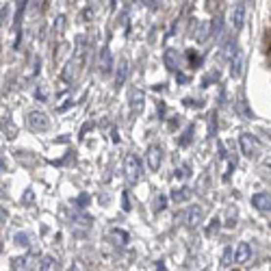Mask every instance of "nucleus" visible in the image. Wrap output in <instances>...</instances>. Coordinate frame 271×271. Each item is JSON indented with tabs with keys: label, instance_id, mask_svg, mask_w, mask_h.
Returning <instances> with one entry per match:
<instances>
[{
	"label": "nucleus",
	"instance_id": "1",
	"mask_svg": "<svg viewBox=\"0 0 271 271\" xmlns=\"http://www.w3.org/2000/svg\"><path fill=\"white\" fill-rule=\"evenodd\" d=\"M124 174H126L128 182H137L141 178V163L135 154H128L126 160H124Z\"/></svg>",
	"mask_w": 271,
	"mask_h": 271
},
{
	"label": "nucleus",
	"instance_id": "2",
	"mask_svg": "<svg viewBox=\"0 0 271 271\" xmlns=\"http://www.w3.org/2000/svg\"><path fill=\"white\" fill-rule=\"evenodd\" d=\"M239 145H241V152H243L248 158L258 157V143H256V139L249 133L241 135V137H239Z\"/></svg>",
	"mask_w": 271,
	"mask_h": 271
},
{
	"label": "nucleus",
	"instance_id": "3",
	"mask_svg": "<svg viewBox=\"0 0 271 271\" xmlns=\"http://www.w3.org/2000/svg\"><path fill=\"white\" fill-rule=\"evenodd\" d=\"M202 217H204V208L200 206V204H191V206L187 208V213H184V224H187V228L193 230L202 224Z\"/></svg>",
	"mask_w": 271,
	"mask_h": 271
},
{
	"label": "nucleus",
	"instance_id": "4",
	"mask_svg": "<svg viewBox=\"0 0 271 271\" xmlns=\"http://www.w3.org/2000/svg\"><path fill=\"white\" fill-rule=\"evenodd\" d=\"M28 126H31L33 130H48L50 128V117L46 113H42V111H33V113H28Z\"/></svg>",
	"mask_w": 271,
	"mask_h": 271
},
{
	"label": "nucleus",
	"instance_id": "5",
	"mask_svg": "<svg viewBox=\"0 0 271 271\" xmlns=\"http://www.w3.org/2000/svg\"><path fill=\"white\" fill-rule=\"evenodd\" d=\"M98 68H100V72H102V76H109V74H111V69H113V54H111V50H109V46H104L102 50H100Z\"/></svg>",
	"mask_w": 271,
	"mask_h": 271
},
{
	"label": "nucleus",
	"instance_id": "6",
	"mask_svg": "<svg viewBox=\"0 0 271 271\" xmlns=\"http://www.w3.org/2000/svg\"><path fill=\"white\" fill-rule=\"evenodd\" d=\"M145 158H148V167L152 169V172H158L160 160H163V152H160L158 145H150L148 152H145Z\"/></svg>",
	"mask_w": 271,
	"mask_h": 271
},
{
	"label": "nucleus",
	"instance_id": "7",
	"mask_svg": "<svg viewBox=\"0 0 271 271\" xmlns=\"http://www.w3.org/2000/svg\"><path fill=\"white\" fill-rule=\"evenodd\" d=\"M252 206L260 213H269L271 210V195L269 193H256L252 198Z\"/></svg>",
	"mask_w": 271,
	"mask_h": 271
},
{
	"label": "nucleus",
	"instance_id": "8",
	"mask_svg": "<svg viewBox=\"0 0 271 271\" xmlns=\"http://www.w3.org/2000/svg\"><path fill=\"white\" fill-rule=\"evenodd\" d=\"M249 256H252V248H249V243H239L237 249H234V263L245 265L249 260Z\"/></svg>",
	"mask_w": 271,
	"mask_h": 271
},
{
	"label": "nucleus",
	"instance_id": "9",
	"mask_svg": "<svg viewBox=\"0 0 271 271\" xmlns=\"http://www.w3.org/2000/svg\"><path fill=\"white\" fill-rule=\"evenodd\" d=\"M78 65H80L78 59H72V61L63 68V80H65V83H72V80H74V76H76V72H78V69H76Z\"/></svg>",
	"mask_w": 271,
	"mask_h": 271
},
{
	"label": "nucleus",
	"instance_id": "10",
	"mask_svg": "<svg viewBox=\"0 0 271 271\" xmlns=\"http://www.w3.org/2000/svg\"><path fill=\"white\" fill-rule=\"evenodd\" d=\"M243 20H245V7H243V4H237V7L232 9V24H234L237 31L243 26Z\"/></svg>",
	"mask_w": 271,
	"mask_h": 271
},
{
	"label": "nucleus",
	"instance_id": "11",
	"mask_svg": "<svg viewBox=\"0 0 271 271\" xmlns=\"http://www.w3.org/2000/svg\"><path fill=\"white\" fill-rule=\"evenodd\" d=\"M128 76V61H122L117 68V76H115V89H119L124 85V80Z\"/></svg>",
	"mask_w": 271,
	"mask_h": 271
},
{
	"label": "nucleus",
	"instance_id": "12",
	"mask_svg": "<svg viewBox=\"0 0 271 271\" xmlns=\"http://www.w3.org/2000/svg\"><path fill=\"white\" fill-rule=\"evenodd\" d=\"M11 269L13 271H33L31 263H28V258H24V256H18V258L11 260Z\"/></svg>",
	"mask_w": 271,
	"mask_h": 271
},
{
	"label": "nucleus",
	"instance_id": "13",
	"mask_svg": "<svg viewBox=\"0 0 271 271\" xmlns=\"http://www.w3.org/2000/svg\"><path fill=\"white\" fill-rule=\"evenodd\" d=\"M165 65L172 72H178V54H176V50H167L165 52Z\"/></svg>",
	"mask_w": 271,
	"mask_h": 271
},
{
	"label": "nucleus",
	"instance_id": "14",
	"mask_svg": "<svg viewBox=\"0 0 271 271\" xmlns=\"http://www.w3.org/2000/svg\"><path fill=\"white\" fill-rule=\"evenodd\" d=\"M230 74H232V78H239L241 74H243V59H241V54H237V57H232V61H230Z\"/></svg>",
	"mask_w": 271,
	"mask_h": 271
},
{
	"label": "nucleus",
	"instance_id": "15",
	"mask_svg": "<svg viewBox=\"0 0 271 271\" xmlns=\"http://www.w3.org/2000/svg\"><path fill=\"white\" fill-rule=\"evenodd\" d=\"M189 195H191V193H189V189H176V191L172 193V200L180 204V202H187Z\"/></svg>",
	"mask_w": 271,
	"mask_h": 271
},
{
	"label": "nucleus",
	"instance_id": "16",
	"mask_svg": "<svg viewBox=\"0 0 271 271\" xmlns=\"http://www.w3.org/2000/svg\"><path fill=\"white\" fill-rule=\"evenodd\" d=\"M187 61H189V65H191V68H198V65L202 63V57H200L195 50H187Z\"/></svg>",
	"mask_w": 271,
	"mask_h": 271
},
{
	"label": "nucleus",
	"instance_id": "17",
	"mask_svg": "<svg viewBox=\"0 0 271 271\" xmlns=\"http://www.w3.org/2000/svg\"><path fill=\"white\" fill-rule=\"evenodd\" d=\"M193 130H195V128H193V124H189V126H187V133H184L182 137H180V141H178V143H180V145H189V143H191Z\"/></svg>",
	"mask_w": 271,
	"mask_h": 271
},
{
	"label": "nucleus",
	"instance_id": "18",
	"mask_svg": "<svg viewBox=\"0 0 271 271\" xmlns=\"http://www.w3.org/2000/svg\"><path fill=\"white\" fill-rule=\"evenodd\" d=\"M230 263H234V252H232V249H226V252H224V260H222V265H224V267H228Z\"/></svg>",
	"mask_w": 271,
	"mask_h": 271
},
{
	"label": "nucleus",
	"instance_id": "19",
	"mask_svg": "<svg viewBox=\"0 0 271 271\" xmlns=\"http://www.w3.org/2000/svg\"><path fill=\"white\" fill-rule=\"evenodd\" d=\"M113 234L119 239V245H126V243H128V234H126V232H122V230H115Z\"/></svg>",
	"mask_w": 271,
	"mask_h": 271
},
{
	"label": "nucleus",
	"instance_id": "20",
	"mask_svg": "<svg viewBox=\"0 0 271 271\" xmlns=\"http://www.w3.org/2000/svg\"><path fill=\"white\" fill-rule=\"evenodd\" d=\"M16 241H18V245H28V237L24 232H20L16 234Z\"/></svg>",
	"mask_w": 271,
	"mask_h": 271
},
{
	"label": "nucleus",
	"instance_id": "21",
	"mask_svg": "<svg viewBox=\"0 0 271 271\" xmlns=\"http://www.w3.org/2000/svg\"><path fill=\"white\" fill-rule=\"evenodd\" d=\"M122 208L126 210V213L130 210V202H128V191H124V195H122Z\"/></svg>",
	"mask_w": 271,
	"mask_h": 271
},
{
	"label": "nucleus",
	"instance_id": "22",
	"mask_svg": "<svg viewBox=\"0 0 271 271\" xmlns=\"http://www.w3.org/2000/svg\"><path fill=\"white\" fill-rule=\"evenodd\" d=\"M219 226H222V224H219V219H217V217H215V219H213V222H210V228L206 230V232H208V234H213V232H215V230H217V228H219Z\"/></svg>",
	"mask_w": 271,
	"mask_h": 271
},
{
	"label": "nucleus",
	"instance_id": "23",
	"mask_svg": "<svg viewBox=\"0 0 271 271\" xmlns=\"http://www.w3.org/2000/svg\"><path fill=\"white\" fill-rule=\"evenodd\" d=\"M50 267H52V258L46 256V258H44V263H42V271H48Z\"/></svg>",
	"mask_w": 271,
	"mask_h": 271
},
{
	"label": "nucleus",
	"instance_id": "24",
	"mask_svg": "<svg viewBox=\"0 0 271 271\" xmlns=\"http://www.w3.org/2000/svg\"><path fill=\"white\" fill-rule=\"evenodd\" d=\"M78 204H80V206H87V204H89V195H87V193L80 195V198H78Z\"/></svg>",
	"mask_w": 271,
	"mask_h": 271
},
{
	"label": "nucleus",
	"instance_id": "25",
	"mask_svg": "<svg viewBox=\"0 0 271 271\" xmlns=\"http://www.w3.org/2000/svg\"><path fill=\"white\" fill-rule=\"evenodd\" d=\"M178 83H180V85L189 83V76H184V74H178Z\"/></svg>",
	"mask_w": 271,
	"mask_h": 271
},
{
	"label": "nucleus",
	"instance_id": "26",
	"mask_svg": "<svg viewBox=\"0 0 271 271\" xmlns=\"http://www.w3.org/2000/svg\"><path fill=\"white\" fill-rule=\"evenodd\" d=\"M163 206H165V195H160V198H158V208L157 210H163Z\"/></svg>",
	"mask_w": 271,
	"mask_h": 271
},
{
	"label": "nucleus",
	"instance_id": "27",
	"mask_svg": "<svg viewBox=\"0 0 271 271\" xmlns=\"http://www.w3.org/2000/svg\"><path fill=\"white\" fill-rule=\"evenodd\" d=\"M2 167H4V160H2V158H0V169H2Z\"/></svg>",
	"mask_w": 271,
	"mask_h": 271
},
{
	"label": "nucleus",
	"instance_id": "28",
	"mask_svg": "<svg viewBox=\"0 0 271 271\" xmlns=\"http://www.w3.org/2000/svg\"><path fill=\"white\" fill-rule=\"evenodd\" d=\"M0 252H2V248H0Z\"/></svg>",
	"mask_w": 271,
	"mask_h": 271
},
{
	"label": "nucleus",
	"instance_id": "29",
	"mask_svg": "<svg viewBox=\"0 0 271 271\" xmlns=\"http://www.w3.org/2000/svg\"><path fill=\"white\" fill-rule=\"evenodd\" d=\"M74 271H76V269H74Z\"/></svg>",
	"mask_w": 271,
	"mask_h": 271
},
{
	"label": "nucleus",
	"instance_id": "30",
	"mask_svg": "<svg viewBox=\"0 0 271 271\" xmlns=\"http://www.w3.org/2000/svg\"><path fill=\"white\" fill-rule=\"evenodd\" d=\"M269 226H271V224H269Z\"/></svg>",
	"mask_w": 271,
	"mask_h": 271
}]
</instances>
